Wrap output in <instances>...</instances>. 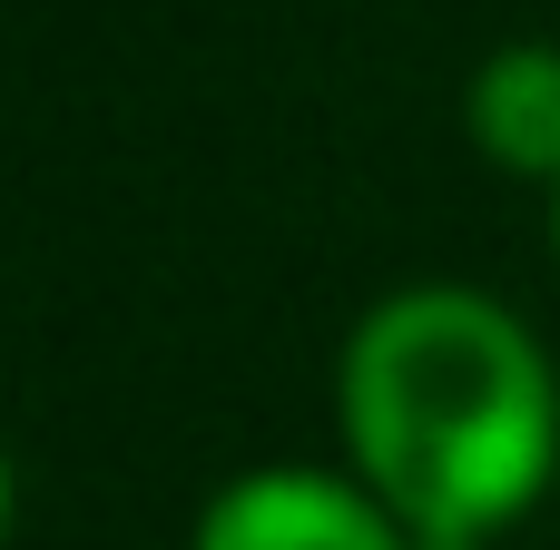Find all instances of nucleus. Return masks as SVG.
Instances as JSON below:
<instances>
[{
	"label": "nucleus",
	"instance_id": "3",
	"mask_svg": "<svg viewBox=\"0 0 560 550\" xmlns=\"http://www.w3.org/2000/svg\"><path fill=\"white\" fill-rule=\"evenodd\" d=\"M472 138L492 148V167L560 187V49L551 39H522V49L482 59V79H472Z\"/></svg>",
	"mask_w": 560,
	"mask_h": 550
},
{
	"label": "nucleus",
	"instance_id": "4",
	"mask_svg": "<svg viewBox=\"0 0 560 550\" xmlns=\"http://www.w3.org/2000/svg\"><path fill=\"white\" fill-rule=\"evenodd\" d=\"M0 531H10V453H0Z\"/></svg>",
	"mask_w": 560,
	"mask_h": 550
},
{
	"label": "nucleus",
	"instance_id": "5",
	"mask_svg": "<svg viewBox=\"0 0 560 550\" xmlns=\"http://www.w3.org/2000/svg\"><path fill=\"white\" fill-rule=\"evenodd\" d=\"M551 236H560V207H551Z\"/></svg>",
	"mask_w": 560,
	"mask_h": 550
},
{
	"label": "nucleus",
	"instance_id": "2",
	"mask_svg": "<svg viewBox=\"0 0 560 550\" xmlns=\"http://www.w3.org/2000/svg\"><path fill=\"white\" fill-rule=\"evenodd\" d=\"M197 550H413V531L335 472H246L197 512Z\"/></svg>",
	"mask_w": 560,
	"mask_h": 550
},
{
	"label": "nucleus",
	"instance_id": "1",
	"mask_svg": "<svg viewBox=\"0 0 560 550\" xmlns=\"http://www.w3.org/2000/svg\"><path fill=\"white\" fill-rule=\"evenodd\" d=\"M345 443L413 550H482L560 463L551 364L472 285L384 295L345 344Z\"/></svg>",
	"mask_w": 560,
	"mask_h": 550
}]
</instances>
